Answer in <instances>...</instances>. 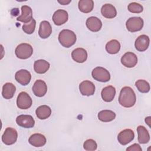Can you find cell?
<instances>
[{"label":"cell","instance_id":"obj_1","mask_svg":"<svg viewBox=\"0 0 151 151\" xmlns=\"http://www.w3.org/2000/svg\"><path fill=\"white\" fill-rule=\"evenodd\" d=\"M136 101V94L131 87L125 86L122 88L119 97V102L121 106L126 108L132 107Z\"/></svg>","mask_w":151,"mask_h":151},{"label":"cell","instance_id":"obj_2","mask_svg":"<svg viewBox=\"0 0 151 151\" xmlns=\"http://www.w3.org/2000/svg\"><path fill=\"white\" fill-rule=\"evenodd\" d=\"M77 40L76 34L70 29H63L58 35V41L63 47L65 48L71 47Z\"/></svg>","mask_w":151,"mask_h":151},{"label":"cell","instance_id":"obj_3","mask_svg":"<svg viewBox=\"0 0 151 151\" xmlns=\"http://www.w3.org/2000/svg\"><path fill=\"white\" fill-rule=\"evenodd\" d=\"M16 56L20 59H27L29 58L33 53L32 46L27 43H21L19 44L15 51Z\"/></svg>","mask_w":151,"mask_h":151},{"label":"cell","instance_id":"obj_4","mask_svg":"<svg viewBox=\"0 0 151 151\" xmlns=\"http://www.w3.org/2000/svg\"><path fill=\"white\" fill-rule=\"evenodd\" d=\"M91 75L93 78L100 82H107L110 79V74L107 70L101 67H97L94 68Z\"/></svg>","mask_w":151,"mask_h":151},{"label":"cell","instance_id":"obj_5","mask_svg":"<svg viewBox=\"0 0 151 151\" xmlns=\"http://www.w3.org/2000/svg\"><path fill=\"white\" fill-rule=\"evenodd\" d=\"M126 28L130 32H137L143 27V20L140 17H133L129 18L126 23Z\"/></svg>","mask_w":151,"mask_h":151},{"label":"cell","instance_id":"obj_6","mask_svg":"<svg viewBox=\"0 0 151 151\" xmlns=\"http://www.w3.org/2000/svg\"><path fill=\"white\" fill-rule=\"evenodd\" d=\"M17 137V131L14 128L7 127L2 136V140L4 144L11 145L16 142Z\"/></svg>","mask_w":151,"mask_h":151},{"label":"cell","instance_id":"obj_7","mask_svg":"<svg viewBox=\"0 0 151 151\" xmlns=\"http://www.w3.org/2000/svg\"><path fill=\"white\" fill-rule=\"evenodd\" d=\"M32 101L29 95L25 92H21L17 99V105L19 109H28L32 106Z\"/></svg>","mask_w":151,"mask_h":151},{"label":"cell","instance_id":"obj_8","mask_svg":"<svg viewBox=\"0 0 151 151\" xmlns=\"http://www.w3.org/2000/svg\"><path fill=\"white\" fill-rule=\"evenodd\" d=\"M16 122L19 126L24 128H32L35 124V120L32 116L21 114L16 118Z\"/></svg>","mask_w":151,"mask_h":151},{"label":"cell","instance_id":"obj_9","mask_svg":"<svg viewBox=\"0 0 151 151\" xmlns=\"http://www.w3.org/2000/svg\"><path fill=\"white\" fill-rule=\"evenodd\" d=\"M134 132L132 129H127L121 131L119 133L117 140L122 145H126L132 142L134 139Z\"/></svg>","mask_w":151,"mask_h":151},{"label":"cell","instance_id":"obj_10","mask_svg":"<svg viewBox=\"0 0 151 151\" xmlns=\"http://www.w3.org/2000/svg\"><path fill=\"white\" fill-rule=\"evenodd\" d=\"M121 63L126 67L132 68L137 63V55L132 52H127L122 57Z\"/></svg>","mask_w":151,"mask_h":151},{"label":"cell","instance_id":"obj_11","mask_svg":"<svg viewBox=\"0 0 151 151\" xmlns=\"http://www.w3.org/2000/svg\"><path fill=\"white\" fill-rule=\"evenodd\" d=\"M79 90L83 96H92L95 92V86L93 82L89 80H85L80 84Z\"/></svg>","mask_w":151,"mask_h":151},{"label":"cell","instance_id":"obj_12","mask_svg":"<svg viewBox=\"0 0 151 151\" xmlns=\"http://www.w3.org/2000/svg\"><path fill=\"white\" fill-rule=\"evenodd\" d=\"M47 91V86L45 82L41 80H37L32 86V92L37 97L44 96Z\"/></svg>","mask_w":151,"mask_h":151},{"label":"cell","instance_id":"obj_13","mask_svg":"<svg viewBox=\"0 0 151 151\" xmlns=\"http://www.w3.org/2000/svg\"><path fill=\"white\" fill-rule=\"evenodd\" d=\"M15 78L20 84L26 86L29 83L31 79V75L27 70H20L15 73Z\"/></svg>","mask_w":151,"mask_h":151},{"label":"cell","instance_id":"obj_14","mask_svg":"<svg viewBox=\"0 0 151 151\" xmlns=\"http://www.w3.org/2000/svg\"><path fill=\"white\" fill-rule=\"evenodd\" d=\"M150 42V39L146 35L143 34L139 36L134 42V46L136 49L139 51H145L149 47Z\"/></svg>","mask_w":151,"mask_h":151},{"label":"cell","instance_id":"obj_15","mask_svg":"<svg viewBox=\"0 0 151 151\" xmlns=\"http://www.w3.org/2000/svg\"><path fill=\"white\" fill-rule=\"evenodd\" d=\"M68 19L67 12L63 9L57 10L52 15V21L57 25H61L65 23Z\"/></svg>","mask_w":151,"mask_h":151},{"label":"cell","instance_id":"obj_16","mask_svg":"<svg viewBox=\"0 0 151 151\" xmlns=\"http://www.w3.org/2000/svg\"><path fill=\"white\" fill-rule=\"evenodd\" d=\"M21 15L19 16L17 20L24 23H28L32 19V11L31 7L28 5H23L21 7Z\"/></svg>","mask_w":151,"mask_h":151},{"label":"cell","instance_id":"obj_17","mask_svg":"<svg viewBox=\"0 0 151 151\" xmlns=\"http://www.w3.org/2000/svg\"><path fill=\"white\" fill-rule=\"evenodd\" d=\"M86 26L91 31L98 32L101 28L102 22L97 17H90L86 21Z\"/></svg>","mask_w":151,"mask_h":151},{"label":"cell","instance_id":"obj_18","mask_svg":"<svg viewBox=\"0 0 151 151\" xmlns=\"http://www.w3.org/2000/svg\"><path fill=\"white\" fill-rule=\"evenodd\" d=\"M71 57L76 62L83 63L87 60V52L83 48H77L72 51Z\"/></svg>","mask_w":151,"mask_h":151},{"label":"cell","instance_id":"obj_19","mask_svg":"<svg viewBox=\"0 0 151 151\" xmlns=\"http://www.w3.org/2000/svg\"><path fill=\"white\" fill-rule=\"evenodd\" d=\"M28 142L32 146L38 147L44 146L47 140L43 134L40 133H34L29 137Z\"/></svg>","mask_w":151,"mask_h":151},{"label":"cell","instance_id":"obj_20","mask_svg":"<svg viewBox=\"0 0 151 151\" xmlns=\"http://www.w3.org/2000/svg\"><path fill=\"white\" fill-rule=\"evenodd\" d=\"M52 33V27L50 22L47 21L41 22L38 31V34L41 38H47Z\"/></svg>","mask_w":151,"mask_h":151},{"label":"cell","instance_id":"obj_21","mask_svg":"<svg viewBox=\"0 0 151 151\" xmlns=\"http://www.w3.org/2000/svg\"><path fill=\"white\" fill-rule=\"evenodd\" d=\"M116 94V89L112 86H107L104 87L101 91L102 99L106 102H110L113 100Z\"/></svg>","mask_w":151,"mask_h":151},{"label":"cell","instance_id":"obj_22","mask_svg":"<svg viewBox=\"0 0 151 151\" xmlns=\"http://www.w3.org/2000/svg\"><path fill=\"white\" fill-rule=\"evenodd\" d=\"M101 13L104 17L111 19L116 16L117 11L116 8L113 5L110 4H106L102 6Z\"/></svg>","mask_w":151,"mask_h":151},{"label":"cell","instance_id":"obj_23","mask_svg":"<svg viewBox=\"0 0 151 151\" xmlns=\"http://www.w3.org/2000/svg\"><path fill=\"white\" fill-rule=\"evenodd\" d=\"M50 63L44 60H38L34 64V71L38 74H44L50 68Z\"/></svg>","mask_w":151,"mask_h":151},{"label":"cell","instance_id":"obj_24","mask_svg":"<svg viewBox=\"0 0 151 151\" xmlns=\"http://www.w3.org/2000/svg\"><path fill=\"white\" fill-rule=\"evenodd\" d=\"M16 91L15 86L11 83H6L2 87V95L5 99H11L13 97Z\"/></svg>","mask_w":151,"mask_h":151},{"label":"cell","instance_id":"obj_25","mask_svg":"<svg viewBox=\"0 0 151 151\" xmlns=\"http://www.w3.org/2000/svg\"><path fill=\"white\" fill-rule=\"evenodd\" d=\"M138 134V142L141 144H146L150 140V135L145 127L139 126L137 127Z\"/></svg>","mask_w":151,"mask_h":151},{"label":"cell","instance_id":"obj_26","mask_svg":"<svg viewBox=\"0 0 151 151\" xmlns=\"http://www.w3.org/2000/svg\"><path fill=\"white\" fill-rule=\"evenodd\" d=\"M35 113L39 119L44 120L50 116L51 114V109L47 105H42L36 109Z\"/></svg>","mask_w":151,"mask_h":151},{"label":"cell","instance_id":"obj_27","mask_svg":"<svg viewBox=\"0 0 151 151\" xmlns=\"http://www.w3.org/2000/svg\"><path fill=\"white\" fill-rule=\"evenodd\" d=\"M116 117L114 111L110 110H103L98 113V119L103 122H109L113 120Z\"/></svg>","mask_w":151,"mask_h":151},{"label":"cell","instance_id":"obj_28","mask_svg":"<svg viewBox=\"0 0 151 151\" xmlns=\"http://www.w3.org/2000/svg\"><path fill=\"white\" fill-rule=\"evenodd\" d=\"M78 8L83 13L90 12L94 7V2L92 0H80L78 2Z\"/></svg>","mask_w":151,"mask_h":151},{"label":"cell","instance_id":"obj_29","mask_svg":"<svg viewBox=\"0 0 151 151\" xmlns=\"http://www.w3.org/2000/svg\"><path fill=\"white\" fill-rule=\"evenodd\" d=\"M120 49V44L116 40H111L109 41L106 45V50L107 52L111 54H117Z\"/></svg>","mask_w":151,"mask_h":151},{"label":"cell","instance_id":"obj_30","mask_svg":"<svg viewBox=\"0 0 151 151\" xmlns=\"http://www.w3.org/2000/svg\"><path fill=\"white\" fill-rule=\"evenodd\" d=\"M135 86L137 90L143 93H148L150 91V85L145 80H138L135 83Z\"/></svg>","mask_w":151,"mask_h":151},{"label":"cell","instance_id":"obj_31","mask_svg":"<svg viewBox=\"0 0 151 151\" xmlns=\"http://www.w3.org/2000/svg\"><path fill=\"white\" fill-rule=\"evenodd\" d=\"M35 25L36 21L34 18H32L29 22L24 24V25H22V30L24 31V32L28 34H31L35 31Z\"/></svg>","mask_w":151,"mask_h":151},{"label":"cell","instance_id":"obj_32","mask_svg":"<svg viewBox=\"0 0 151 151\" xmlns=\"http://www.w3.org/2000/svg\"><path fill=\"white\" fill-rule=\"evenodd\" d=\"M83 147L87 151H93L97 149V145L96 142L93 139H87L84 142Z\"/></svg>","mask_w":151,"mask_h":151},{"label":"cell","instance_id":"obj_33","mask_svg":"<svg viewBox=\"0 0 151 151\" xmlns=\"http://www.w3.org/2000/svg\"><path fill=\"white\" fill-rule=\"evenodd\" d=\"M128 10L132 13H140L143 11L142 5L137 2H132L128 5Z\"/></svg>","mask_w":151,"mask_h":151},{"label":"cell","instance_id":"obj_34","mask_svg":"<svg viewBox=\"0 0 151 151\" xmlns=\"http://www.w3.org/2000/svg\"><path fill=\"white\" fill-rule=\"evenodd\" d=\"M126 150L128 151H142V149L139 144L134 143L129 147L126 149Z\"/></svg>","mask_w":151,"mask_h":151},{"label":"cell","instance_id":"obj_35","mask_svg":"<svg viewBox=\"0 0 151 151\" xmlns=\"http://www.w3.org/2000/svg\"><path fill=\"white\" fill-rule=\"evenodd\" d=\"M71 0H69V1H67V0H63V1H58V2L60 3V4L61 5H67L69 3L71 2Z\"/></svg>","mask_w":151,"mask_h":151},{"label":"cell","instance_id":"obj_36","mask_svg":"<svg viewBox=\"0 0 151 151\" xmlns=\"http://www.w3.org/2000/svg\"><path fill=\"white\" fill-rule=\"evenodd\" d=\"M150 119H151V117L149 116V117H147L145 118V122L146 123H147V124L150 127Z\"/></svg>","mask_w":151,"mask_h":151}]
</instances>
